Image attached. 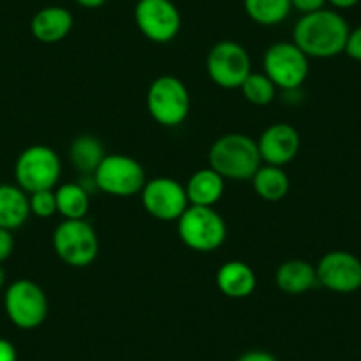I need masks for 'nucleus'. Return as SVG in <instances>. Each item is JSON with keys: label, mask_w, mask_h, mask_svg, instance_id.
I'll return each instance as SVG.
<instances>
[{"label": "nucleus", "mask_w": 361, "mask_h": 361, "mask_svg": "<svg viewBox=\"0 0 361 361\" xmlns=\"http://www.w3.org/2000/svg\"><path fill=\"white\" fill-rule=\"evenodd\" d=\"M57 213L64 220H85L90 206V195L80 183H68L55 190Z\"/></svg>", "instance_id": "obj_22"}, {"label": "nucleus", "mask_w": 361, "mask_h": 361, "mask_svg": "<svg viewBox=\"0 0 361 361\" xmlns=\"http://www.w3.org/2000/svg\"><path fill=\"white\" fill-rule=\"evenodd\" d=\"M144 209L161 221H177L190 207L186 188L172 177H154L142 190Z\"/></svg>", "instance_id": "obj_11"}, {"label": "nucleus", "mask_w": 361, "mask_h": 361, "mask_svg": "<svg viewBox=\"0 0 361 361\" xmlns=\"http://www.w3.org/2000/svg\"><path fill=\"white\" fill-rule=\"evenodd\" d=\"M216 286L224 296L243 300L252 296L257 287V276L252 267L241 260H228L221 264L216 273Z\"/></svg>", "instance_id": "obj_16"}, {"label": "nucleus", "mask_w": 361, "mask_h": 361, "mask_svg": "<svg viewBox=\"0 0 361 361\" xmlns=\"http://www.w3.org/2000/svg\"><path fill=\"white\" fill-rule=\"evenodd\" d=\"M135 23L152 43H170L180 30V13L172 0H138Z\"/></svg>", "instance_id": "obj_12"}, {"label": "nucleus", "mask_w": 361, "mask_h": 361, "mask_svg": "<svg viewBox=\"0 0 361 361\" xmlns=\"http://www.w3.org/2000/svg\"><path fill=\"white\" fill-rule=\"evenodd\" d=\"M257 145L266 165L283 166L296 158L301 140L296 128L287 123H275L264 130Z\"/></svg>", "instance_id": "obj_14"}, {"label": "nucleus", "mask_w": 361, "mask_h": 361, "mask_svg": "<svg viewBox=\"0 0 361 361\" xmlns=\"http://www.w3.org/2000/svg\"><path fill=\"white\" fill-rule=\"evenodd\" d=\"M61 158L48 145L23 149L15 165L16 185L29 195L41 190H54L61 179Z\"/></svg>", "instance_id": "obj_3"}, {"label": "nucleus", "mask_w": 361, "mask_h": 361, "mask_svg": "<svg viewBox=\"0 0 361 361\" xmlns=\"http://www.w3.org/2000/svg\"><path fill=\"white\" fill-rule=\"evenodd\" d=\"M239 89L243 90L246 102L257 106L269 105L276 96V85L264 73H250Z\"/></svg>", "instance_id": "obj_24"}, {"label": "nucleus", "mask_w": 361, "mask_h": 361, "mask_svg": "<svg viewBox=\"0 0 361 361\" xmlns=\"http://www.w3.org/2000/svg\"><path fill=\"white\" fill-rule=\"evenodd\" d=\"M253 190L257 195L267 202H276L282 200L289 193L290 180L289 176L283 172L282 166L275 165H260L255 176L252 177Z\"/></svg>", "instance_id": "obj_21"}, {"label": "nucleus", "mask_w": 361, "mask_h": 361, "mask_svg": "<svg viewBox=\"0 0 361 361\" xmlns=\"http://www.w3.org/2000/svg\"><path fill=\"white\" fill-rule=\"evenodd\" d=\"M185 188L190 200V206L213 207L224 197L225 179L216 170L207 166V169L197 170L188 179Z\"/></svg>", "instance_id": "obj_18"}, {"label": "nucleus", "mask_w": 361, "mask_h": 361, "mask_svg": "<svg viewBox=\"0 0 361 361\" xmlns=\"http://www.w3.org/2000/svg\"><path fill=\"white\" fill-rule=\"evenodd\" d=\"M51 243L59 259L71 267L90 266L99 252L98 234L85 220H64L59 224Z\"/></svg>", "instance_id": "obj_6"}, {"label": "nucleus", "mask_w": 361, "mask_h": 361, "mask_svg": "<svg viewBox=\"0 0 361 361\" xmlns=\"http://www.w3.org/2000/svg\"><path fill=\"white\" fill-rule=\"evenodd\" d=\"M30 214L37 218H50L57 213V199L54 190H41V192L29 195Z\"/></svg>", "instance_id": "obj_25"}, {"label": "nucleus", "mask_w": 361, "mask_h": 361, "mask_svg": "<svg viewBox=\"0 0 361 361\" xmlns=\"http://www.w3.org/2000/svg\"><path fill=\"white\" fill-rule=\"evenodd\" d=\"M264 75L276 89L298 90L308 76V57L294 43L271 44L264 54Z\"/></svg>", "instance_id": "obj_9"}, {"label": "nucleus", "mask_w": 361, "mask_h": 361, "mask_svg": "<svg viewBox=\"0 0 361 361\" xmlns=\"http://www.w3.org/2000/svg\"><path fill=\"white\" fill-rule=\"evenodd\" d=\"M4 282H6V273L4 269H2V264H0V290H2V287H4Z\"/></svg>", "instance_id": "obj_33"}, {"label": "nucleus", "mask_w": 361, "mask_h": 361, "mask_svg": "<svg viewBox=\"0 0 361 361\" xmlns=\"http://www.w3.org/2000/svg\"><path fill=\"white\" fill-rule=\"evenodd\" d=\"M252 73V61L235 41H220L207 55V75L221 89H239Z\"/></svg>", "instance_id": "obj_10"}, {"label": "nucleus", "mask_w": 361, "mask_h": 361, "mask_svg": "<svg viewBox=\"0 0 361 361\" xmlns=\"http://www.w3.org/2000/svg\"><path fill=\"white\" fill-rule=\"evenodd\" d=\"M92 177L96 188L112 197H133L147 183L144 166L126 154H106Z\"/></svg>", "instance_id": "obj_7"}, {"label": "nucleus", "mask_w": 361, "mask_h": 361, "mask_svg": "<svg viewBox=\"0 0 361 361\" xmlns=\"http://www.w3.org/2000/svg\"><path fill=\"white\" fill-rule=\"evenodd\" d=\"M326 2H328V0H290L293 8L298 9L301 15L321 11V9H324Z\"/></svg>", "instance_id": "obj_28"}, {"label": "nucleus", "mask_w": 361, "mask_h": 361, "mask_svg": "<svg viewBox=\"0 0 361 361\" xmlns=\"http://www.w3.org/2000/svg\"><path fill=\"white\" fill-rule=\"evenodd\" d=\"M276 286L289 296H300L314 289L317 282V271L310 262L301 259H290L280 264L276 269Z\"/></svg>", "instance_id": "obj_17"}, {"label": "nucleus", "mask_w": 361, "mask_h": 361, "mask_svg": "<svg viewBox=\"0 0 361 361\" xmlns=\"http://www.w3.org/2000/svg\"><path fill=\"white\" fill-rule=\"evenodd\" d=\"M13 250H15V238H13V231L0 227V264L11 257Z\"/></svg>", "instance_id": "obj_27"}, {"label": "nucleus", "mask_w": 361, "mask_h": 361, "mask_svg": "<svg viewBox=\"0 0 361 361\" xmlns=\"http://www.w3.org/2000/svg\"><path fill=\"white\" fill-rule=\"evenodd\" d=\"M328 2L336 9H349L354 8L360 0H328Z\"/></svg>", "instance_id": "obj_32"}, {"label": "nucleus", "mask_w": 361, "mask_h": 361, "mask_svg": "<svg viewBox=\"0 0 361 361\" xmlns=\"http://www.w3.org/2000/svg\"><path fill=\"white\" fill-rule=\"evenodd\" d=\"M147 110L152 119L166 128L179 126L190 114V92L177 76L163 75L147 90Z\"/></svg>", "instance_id": "obj_5"}, {"label": "nucleus", "mask_w": 361, "mask_h": 361, "mask_svg": "<svg viewBox=\"0 0 361 361\" xmlns=\"http://www.w3.org/2000/svg\"><path fill=\"white\" fill-rule=\"evenodd\" d=\"M245 13L259 25H279L289 16L290 0H243Z\"/></svg>", "instance_id": "obj_23"}, {"label": "nucleus", "mask_w": 361, "mask_h": 361, "mask_svg": "<svg viewBox=\"0 0 361 361\" xmlns=\"http://www.w3.org/2000/svg\"><path fill=\"white\" fill-rule=\"evenodd\" d=\"M315 271L317 282L333 293L350 294L361 287V260L343 250L326 253Z\"/></svg>", "instance_id": "obj_13"}, {"label": "nucleus", "mask_w": 361, "mask_h": 361, "mask_svg": "<svg viewBox=\"0 0 361 361\" xmlns=\"http://www.w3.org/2000/svg\"><path fill=\"white\" fill-rule=\"evenodd\" d=\"M180 241L193 252H214L227 238V225L213 207L190 206L177 220Z\"/></svg>", "instance_id": "obj_4"}, {"label": "nucleus", "mask_w": 361, "mask_h": 361, "mask_svg": "<svg viewBox=\"0 0 361 361\" xmlns=\"http://www.w3.org/2000/svg\"><path fill=\"white\" fill-rule=\"evenodd\" d=\"M238 361H279L275 356L267 350H248V353L241 354Z\"/></svg>", "instance_id": "obj_29"}, {"label": "nucleus", "mask_w": 361, "mask_h": 361, "mask_svg": "<svg viewBox=\"0 0 361 361\" xmlns=\"http://www.w3.org/2000/svg\"><path fill=\"white\" fill-rule=\"evenodd\" d=\"M349 25L340 13L331 9L303 15L294 25L293 43L308 59H331L345 50Z\"/></svg>", "instance_id": "obj_1"}, {"label": "nucleus", "mask_w": 361, "mask_h": 361, "mask_svg": "<svg viewBox=\"0 0 361 361\" xmlns=\"http://www.w3.org/2000/svg\"><path fill=\"white\" fill-rule=\"evenodd\" d=\"M262 165L259 145L243 133H228L218 138L209 149V166L224 179L248 180Z\"/></svg>", "instance_id": "obj_2"}, {"label": "nucleus", "mask_w": 361, "mask_h": 361, "mask_svg": "<svg viewBox=\"0 0 361 361\" xmlns=\"http://www.w3.org/2000/svg\"><path fill=\"white\" fill-rule=\"evenodd\" d=\"M105 156L102 140L92 135H80L69 147V161L83 176H94Z\"/></svg>", "instance_id": "obj_20"}, {"label": "nucleus", "mask_w": 361, "mask_h": 361, "mask_svg": "<svg viewBox=\"0 0 361 361\" xmlns=\"http://www.w3.org/2000/svg\"><path fill=\"white\" fill-rule=\"evenodd\" d=\"M18 354H16L15 345L9 340L0 338V361H16Z\"/></svg>", "instance_id": "obj_30"}, {"label": "nucleus", "mask_w": 361, "mask_h": 361, "mask_svg": "<svg viewBox=\"0 0 361 361\" xmlns=\"http://www.w3.org/2000/svg\"><path fill=\"white\" fill-rule=\"evenodd\" d=\"M343 51H345V54L349 55L350 59L361 62V27L350 30L349 37H347L345 50H343Z\"/></svg>", "instance_id": "obj_26"}, {"label": "nucleus", "mask_w": 361, "mask_h": 361, "mask_svg": "<svg viewBox=\"0 0 361 361\" xmlns=\"http://www.w3.org/2000/svg\"><path fill=\"white\" fill-rule=\"evenodd\" d=\"M73 15L61 6L39 9L30 22V32L39 43L54 44L68 37L73 29Z\"/></svg>", "instance_id": "obj_15"}, {"label": "nucleus", "mask_w": 361, "mask_h": 361, "mask_svg": "<svg viewBox=\"0 0 361 361\" xmlns=\"http://www.w3.org/2000/svg\"><path fill=\"white\" fill-rule=\"evenodd\" d=\"M75 2L80 6V8L98 9V8H102V6H105L109 0H75Z\"/></svg>", "instance_id": "obj_31"}, {"label": "nucleus", "mask_w": 361, "mask_h": 361, "mask_svg": "<svg viewBox=\"0 0 361 361\" xmlns=\"http://www.w3.org/2000/svg\"><path fill=\"white\" fill-rule=\"evenodd\" d=\"M4 308L9 321L20 329H36L48 315V300L36 282L20 279L8 287Z\"/></svg>", "instance_id": "obj_8"}, {"label": "nucleus", "mask_w": 361, "mask_h": 361, "mask_svg": "<svg viewBox=\"0 0 361 361\" xmlns=\"http://www.w3.org/2000/svg\"><path fill=\"white\" fill-rule=\"evenodd\" d=\"M30 214L29 193L18 185H0V227L16 231Z\"/></svg>", "instance_id": "obj_19"}]
</instances>
